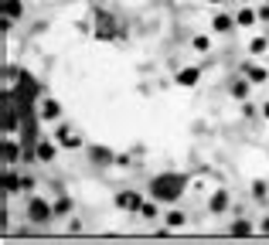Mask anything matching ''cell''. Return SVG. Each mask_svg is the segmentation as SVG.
Masks as SVG:
<instances>
[{"label":"cell","instance_id":"cell-5","mask_svg":"<svg viewBox=\"0 0 269 245\" xmlns=\"http://www.w3.org/2000/svg\"><path fill=\"white\" fill-rule=\"evenodd\" d=\"M48 215H51V208L44 205V201H38V198H34V201L27 205V218H31V222H44Z\"/></svg>","mask_w":269,"mask_h":245},{"label":"cell","instance_id":"cell-2","mask_svg":"<svg viewBox=\"0 0 269 245\" xmlns=\"http://www.w3.org/2000/svg\"><path fill=\"white\" fill-rule=\"evenodd\" d=\"M17 102H20V113H31V102H34V95H38V82L31 75H17Z\"/></svg>","mask_w":269,"mask_h":245},{"label":"cell","instance_id":"cell-13","mask_svg":"<svg viewBox=\"0 0 269 245\" xmlns=\"http://www.w3.org/2000/svg\"><path fill=\"white\" fill-rule=\"evenodd\" d=\"M167 225H171V228L184 225V215H181V211H171V215H167Z\"/></svg>","mask_w":269,"mask_h":245},{"label":"cell","instance_id":"cell-11","mask_svg":"<svg viewBox=\"0 0 269 245\" xmlns=\"http://www.w3.org/2000/svg\"><path fill=\"white\" fill-rule=\"evenodd\" d=\"M232 235H239V239H246V235H252L249 222H235V225H232Z\"/></svg>","mask_w":269,"mask_h":245},{"label":"cell","instance_id":"cell-14","mask_svg":"<svg viewBox=\"0 0 269 245\" xmlns=\"http://www.w3.org/2000/svg\"><path fill=\"white\" fill-rule=\"evenodd\" d=\"M239 24H252V20H256V10H239Z\"/></svg>","mask_w":269,"mask_h":245},{"label":"cell","instance_id":"cell-17","mask_svg":"<svg viewBox=\"0 0 269 245\" xmlns=\"http://www.w3.org/2000/svg\"><path fill=\"white\" fill-rule=\"evenodd\" d=\"M246 68H249V78H256V82H263V78H266L263 68H252V65H246Z\"/></svg>","mask_w":269,"mask_h":245},{"label":"cell","instance_id":"cell-8","mask_svg":"<svg viewBox=\"0 0 269 245\" xmlns=\"http://www.w3.org/2000/svg\"><path fill=\"white\" fill-rule=\"evenodd\" d=\"M3 14L7 17H20V0H3Z\"/></svg>","mask_w":269,"mask_h":245},{"label":"cell","instance_id":"cell-3","mask_svg":"<svg viewBox=\"0 0 269 245\" xmlns=\"http://www.w3.org/2000/svg\"><path fill=\"white\" fill-rule=\"evenodd\" d=\"M17 113H20V102L14 92L3 95V113H0V126H3V133H10L14 126H17Z\"/></svg>","mask_w":269,"mask_h":245},{"label":"cell","instance_id":"cell-1","mask_svg":"<svg viewBox=\"0 0 269 245\" xmlns=\"http://www.w3.org/2000/svg\"><path fill=\"white\" fill-rule=\"evenodd\" d=\"M181 191H184V177H177V174H164L154 181V198H160V201L181 198Z\"/></svg>","mask_w":269,"mask_h":245},{"label":"cell","instance_id":"cell-4","mask_svg":"<svg viewBox=\"0 0 269 245\" xmlns=\"http://www.w3.org/2000/svg\"><path fill=\"white\" fill-rule=\"evenodd\" d=\"M96 34H99L102 41H109V38L116 34V24H113V17H109V14H99V17H96Z\"/></svg>","mask_w":269,"mask_h":245},{"label":"cell","instance_id":"cell-12","mask_svg":"<svg viewBox=\"0 0 269 245\" xmlns=\"http://www.w3.org/2000/svg\"><path fill=\"white\" fill-rule=\"evenodd\" d=\"M177 82H181V85H194V82H198V72L188 68V72H181V75H177Z\"/></svg>","mask_w":269,"mask_h":245},{"label":"cell","instance_id":"cell-9","mask_svg":"<svg viewBox=\"0 0 269 245\" xmlns=\"http://www.w3.org/2000/svg\"><path fill=\"white\" fill-rule=\"evenodd\" d=\"M0 150H3V164H14V157H17V147H14L10 140H7V143H3Z\"/></svg>","mask_w":269,"mask_h":245},{"label":"cell","instance_id":"cell-7","mask_svg":"<svg viewBox=\"0 0 269 245\" xmlns=\"http://www.w3.org/2000/svg\"><path fill=\"white\" fill-rule=\"evenodd\" d=\"M34 157H38V160H51V157H55V147H51L48 140H41L38 147H34Z\"/></svg>","mask_w":269,"mask_h":245},{"label":"cell","instance_id":"cell-18","mask_svg":"<svg viewBox=\"0 0 269 245\" xmlns=\"http://www.w3.org/2000/svg\"><path fill=\"white\" fill-rule=\"evenodd\" d=\"M41 113H44V116H58V106H55V102H44V109H41Z\"/></svg>","mask_w":269,"mask_h":245},{"label":"cell","instance_id":"cell-10","mask_svg":"<svg viewBox=\"0 0 269 245\" xmlns=\"http://www.w3.org/2000/svg\"><path fill=\"white\" fill-rule=\"evenodd\" d=\"M17 188H24V184H20L17 177H14V174H3V191L10 194V191H17Z\"/></svg>","mask_w":269,"mask_h":245},{"label":"cell","instance_id":"cell-6","mask_svg":"<svg viewBox=\"0 0 269 245\" xmlns=\"http://www.w3.org/2000/svg\"><path fill=\"white\" fill-rule=\"evenodd\" d=\"M116 205L126 208V211H136V208H140V198H136L133 191H126V194H119V198H116Z\"/></svg>","mask_w":269,"mask_h":245},{"label":"cell","instance_id":"cell-15","mask_svg":"<svg viewBox=\"0 0 269 245\" xmlns=\"http://www.w3.org/2000/svg\"><path fill=\"white\" fill-rule=\"evenodd\" d=\"M215 27H218V31H229V27H232V17H215Z\"/></svg>","mask_w":269,"mask_h":245},{"label":"cell","instance_id":"cell-16","mask_svg":"<svg viewBox=\"0 0 269 245\" xmlns=\"http://www.w3.org/2000/svg\"><path fill=\"white\" fill-rule=\"evenodd\" d=\"M225 208V194H215L212 198V211H222Z\"/></svg>","mask_w":269,"mask_h":245}]
</instances>
